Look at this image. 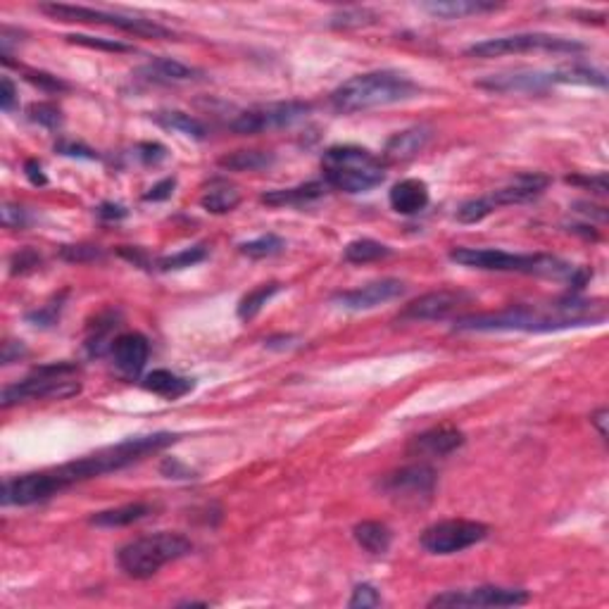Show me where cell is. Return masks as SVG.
Here are the masks:
<instances>
[{
  "label": "cell",
  "instance_id": "obj_1",
  "mask_svg": "<svg viewBox=\"0 0 609 609\" xmlns=\"http://www.w3.org/2000/svg\"><path fill=\"white\" fill-rule=\"evenodd\" d=\"M607 317L604 302L560 300L555 305H519L502 312L467 314L455 321V331H557L569 326L600 324Z\"/></svg>",
  "mask_w": 609,
  "mask_h": 609
},
{
  "label": "cell",
  "instance_id": "obj_2",
  "mask_svg": "<svg viewBox=\"0 0 609 609\" xmlns=\"http://www.w3.org/2000/svg\"><path fill=\"white\" fill-rule=\"evenodd\" d=\"M179 436L174 434H151V436H136V438H127V441L110 446L105 450H98L93 455L69 462V465L55 467V469L41 471L43 486L48 490V498L62 493L69 486H77L81 481H91V478L105 477L112 471H120L124 467L141 462L148 455H155L172 443H176Z\"/></svg>",
  "mask_w": 609,
  "mask_h": 609
},
{
  "label": "cell",
  "instance_id": "obj_3",
  "mask_svg": "<svg viewBox=\"0 0 609 609\" xmlns=\"http://www.w3.org/2000/svg\"><path fill=\"white\" fill-rule=\"evenodd\" d=\"M419 93V86L410 77L391 69L364 72L348 79L331 93V105L336 112L355 115L364 110L386 108V105L404 103Z\"/></svg>",
  "mask_w": 609,
  "mask_h": 609
},
{
  "label": "cell",
  "instance_id": "obj_4",
  "mask_svg": "<svg viewBox=\"0 0 609 609\" xmlns=\"http://www.w3.org/2000/svg\"><path fill=\"white\" fill-rule=\"evenodd\" d=\"M321 174L329 188L367 194L386 179V164L360 145H333L321 157Z\"/></svg>",
  "mask_w": 609,
  "mask_h": 609
},
{
  "label": "cell",
  "instance_id": "obj_5",
  "mask_svg": "<svg viewBox=\"0 0 609 609\" xmlns=\"http://www.w3.org/2000/svg\"><path fill=\"white\" fill-rule=\"evenodd\" d=\"M450 259L471 269H486V272H517L536 274V277H572L576 267L552 255H519L493 247H455L450 250Z\"/></svg>",
  "mask_w": 609,
  "mask_h": 609
},
{
  "label": "cell",
  "instance_id": "obj_6",
  "mask_svg": "<svg viewBox=\"0 0 609 609\" xmlns=\"http://www.w3.org/2000/svg\"><path fill=\"white\" fill-rule=\"evenodd\" d=\"M191 550H194V543L182 533H152V536H141L120 548L117 564L131 579H151L169 562L191 555Z\"/></svg>",
  "mask_w": 609,
  "mask_h": 609
},
{
  "label": "cell",
  "instance_id": "obj_7",
  "mask_svg": "<svg viewBox=\"0 0 609 609\" xmlns=\"http://www.w3.org/2000/svg\"><path fill=\"white\" fill-rule=\"evenodd\" d=\"M79 374V367L72 362H53L37 367L15 386H7L3 391L0 404L3 407H13L17 403L26 400H67L81 391V383L74 381L72 376Z\"/></svg>",
  "mask_w": 609,
  "mask_h": 609
},
{
  "label": "cell",
  "instance_id": "obj_8",
  "mask_svg": "<svg viewBox=\"0 0 609 609\" xmlns=\"http://www.w3.org/2000/svg\"><path fill=\"white\" fill-rule=\"evenodd\" d=\"M550 186V176L545 174H519L512 184L498 188L493 194L481 195V198H471L462 203L457 210V219L462 224H477L486 219L493 210L502 205H519V203H529L538 198L545 188Z\"/></svg>",
  "mask_w": 609,
  "mask_h": 609
},
{
  "label": "cell",
  "instance_id": "obj_9",
  "mask_svg": "<svg viewBox=\"0 0 609 609\" xmlns=\"http://www.w3.org/2000/svg\"><path fill=\"white\" fill-rule=\"evenodd\" d=\"M38 10L50 15L53 19H62V22H89V25L115 26V29L127 31V34H133V37H151V38L172 37V31H169L167 26L157 25L152 19L105 13V10H96V7L65 5V3H41Z\"/></svg>",
  "mask_w": 609,
  "mask_h": 609
},
{
  "label": "cell",
  "instance_id": "obj_10",
  "mask_svg": "<svg viewBox=\"0 0 609 609\" xmlns=\"http://www.w3.org/2000/svg\"><path fill=\"white\" fill-rule=\"evenodd\" d=\"M585 46L579 41L564 37H552V34H514V37H498L486 38L481 43H474L467 48V55L471 58H502V55H519L533 53V50H545V53H579Z\"/></svg>",
  "mask_w": 609,
  "mask_h": 609
},
{
  "label": "cell",
  "instance_id": "obj_11",
  "mask_svg": "<svg viewBox=\"0 0 609 609\" xmlns=\"http://www.w3.org/2000/svg\"><path fill=\"white\" fill-rule=\"evenodd\" d=\"M488 536V526L471 519H446L422 533V548L431 555H455Z\"/></svg>",
  "mask_w": 609,
  "mask_h": 609
},
{
  "label": "cell",
  "instance_id": "obj_12",
  "mask_svg": "<svg viewBox=\"0 0 609 609\" xmlns=\"http://www.w3.org/2000/svg\"><path fill=\"white\" fill-rule=\"evenodd\" d=\"M438 474L428 465H410L395 469L379 481V490L400 505H424L434 498Z\"/></svg>",
  "mask_w": 609,
  "mask_h": 609
},
{
  "label": "cell",
  "instance_id": "obj_13",
  "mask_svg": "<svg viewBox=\"0 0 609 609\" xmlns=\"http://www.w3.org/2000/svg\"><path fill=\"white\" fill-rule=\"evenodd\" d=\"M312 112V105L302 100H284V103H267L250 108L231 121V131L250 136V133L272 131V129L293 127Z\"/></svg>",
  "mask_w": 609,
  "mask_h": 609
},
{
  "label": "cell",
  "instance_id": "obj_14",
  "mask_svg": "<svg viewBox=\"0 0 609 609\" xmlns=\"http://www.w3.org/2000/svg\"><path fill=\"white\" fill-rule=\"evenodd\" d=\"M531 600L521 588H502V585H478L469 591H447L436 595L428 607H519Z\"/></svg>",
  "mask_w": 609,
  "mask_h": 609
},
{
  "label": "cell",
  "instance_id": "obj_15",
  "mask_svg": "<svg viewBox=\"0 0 609 609\" xmlns=\"http://www.w3.org/2000/svg\"><path fill=\"white\" fill-rule=\"evenodd\" d=\"M471 298L462 290H431L426 296L416 298L410 305H404L400 312V321H438L447 320L450 314L457 312L462 305H467Z\"/></svg>",
  "mask_w": 609,
  "mask_h": 609
},
{
  "label": "cell",
  "instance_id": "obj_16",
  "mask_svg": "<svg viewBox=\"0 0 609 609\" xmlns=\"http://www.w3.org/2000/svg\"><path fill=\"white\" fill-rule=\"evenodd\" d=\"M404 290H407V286L398 281V278H381V281L367 284L362 289L343 290V293L333 296V300L345 310H374L383 305V302L400 298Z\"/></svg>",
  "mask_w": 609,
  "mask_h": 609
},
{
  "label": "cell",
  "instance_id": "obj_17",
  "mask_svg": "<svg viewBox=\"0 0 609 609\" xmlns=\"http://www.w3.org/2000/svg\"><path fill=\"white\" fill-rule=\"evenodd\" d=\"M465 434L455 426H436L415 436L407 446L410 457H446L465 446Z\"/></svg>",
  "mask_w": 609,
  "mask_h": 609
},
{
  "label": "cell",
  "instance_id": "obj_18",
  "mask_svg": "<svg viewBox=\"0 0 609 609\" xmlns=\"http://www.w3.org/2000/svg\"><path fill=\"white\" fill-rule=\"evenodd\" d=\"M478 89H488L498 93H538L548 91L550 86H557L555 72H514L493 74L478 81Z\"/></svg>",
  "mask_w": 609,
  "mask_h": 609
},
{
  "label": "cell",
  "instance_id": "obj_19",
  "mask_svg": "<svg viewBox=\"0 0 609 609\" xmlns=\"http://www.w3.org/2000/svg\"><path fill=\"white\" fill-rule=\"evenodd\" d=\"M110 352H112V360H115V364L124 374L139 376L143 372L145 362H148L151 345H148V338L141 336V333H121V336L112 341Z\"/></svg>",
  "mask_w": 609,
  "mask_h": 609
},
{
  "label": "cell",
  "instance_id": "obj_20",
  "mask_svg": "<svg viewBox=\"0 0 609 609\" xmlns=\"http://www.w3.org/2000/svg\"><path fill=\"white\" fill-rule=\"evenodd\" d=\"M428 141H431V129L428 127H410L404 129V131L393 133L386 148H383V163H410L426 148Z\"/></svg>",
  "mask_w": 609,
  "mask_h": 609
},
{
  "label": "cell",
  "instance_id": "obj_21",
  "mask_svg": "<svg viewBox=\"0 0 609 609\" xmlns=\"http://www.w3.org/2000/svg\"><path fill=\"white\" fill-rule=\"evenodd\" d=\"M136 74L145 81H151V84H184V81L198 79L200 72L194 67L184 65V62L172 60V58H155L148 65L139 67Z\"/></svg>",
  "mask_w": 609,
  "mask_h": 609
},
{
  "label": "cell",
  "instance_id": "obj_22",
  "mask_svg": "<svg viewBox=\"0 0 609 609\" xmlns=\"http://www.w3.org/2000/svg\"><path fill=\"white\" fill-rule=\"evenodd\" d=\"M428 186L422 179H403L391 188V207L398 215H419L428 205Z\"/></svg>",
  "mask_w": 609,
  "mask_h": 609
},
{
  "label": "cell",
  "instance_id": "obj_23",
  "mask_svg": "<svg viewBox=\"0 0 609 609\" xmlns=\"http://www.w3.org/2000/svg\"><path fill=\"white\" fill-rule=\"evenodd\" d=\"M424 10L436 17L443 19H462L469 15H483L493 13L500 5L495 3H486V0H434V3H424Z\"/></svg>",
  "mask_w": 609,
  "mask_h": 609
},
{
  "label": "cell",
  "instance_id": "obj_24",
  "mask_svg": "<svg viewBox=\"0 0 609 609\" xmlns=\"http://www.w3.org/2000/svg\"><path fill=\"white\" fill-rule=\"evenodd\" d=\"M143 388L167 400H176L194 391V381L184 379V376L174 374V372H167V369H155V372H151L143 379Z\"/></svg>",
  "mask_w": 609,
  "mask_h": 609
},
{
  "label": "cell",
  "instance_id": "obj_25",
  "mask_svg": "<svg viewBox=\"0 0 609 609\" xmlns=\"http://www.w3.org/2000/svg\"><path fill=\"white\" fill-rule=\"evenodd\" d=\"M155 507L148 505V502H131V505H121L115 509H103L91 517L93 526H100V529H120V526L136 524L141 519L151 517Z\"/></svg>",
  "mask_w": 609,
  "mask_h": 609
},
{
  "label": "cell",
  "instance_id": "obj_26",
  "mask_svg": "<svg viewBox=\"0 0 609 609\" xmlns=\"http://www.w3.org/2000/svg\"><path fill=\"white\" fill-rule=\"evenodd\" d=\"M326 184L324 182H310L302 184L296 188H278V191H269V194L262 195V203L265 205H305V203H312V200L321 198L326 194Z\"/></svg>",
  "mask_w": 609,
  "mask_h": 609
},
{
  "label": "cell",
  "instance_id": "obj_27",
  "mask_svg": "<svg viewBox=\"0 0 609 609\" xmlns=\"http://www.w3.org/2000/svg\"><path fill=\"white\" fill-rule=\"evenodd\" d=\"M352 536H355L357 545L369 552V555H383L391 548L393 533L383 521H360V524L352 529Z\"/></svg>",
  "mask_w": 609,
  "mask_h": 609
},
{
  "label": "cell",
  "instance_id": "obj_28",
  "mask_svg": "<svg viewBox=\"0 0 609 609\" xmlns=\"http://www.w3.org/2000/svg\"><path fill=\"white\" fill-rule=\"evenodd\" d=\"M238 203H241V191L234 184L222 182V179L212 182L210 188L200 198V205L205 207L207 212H212V215H226V212L236 210Z\"/></svg>",
  "mask_w": 609,
  "mask_h": 609
},
{
  "label": "cell",
  "instance_id": "obj_29",
  "mask_svg": "<svg viewBox=\"0 0 609 609\" xmlns=\"http://www.w3.org/2000/svg\"><path fill=\"white\" fill-rule=\"evenodd\" d=\"M217 164L222 169H231V172H257L269 164H274V152L267 151H236L229 155L219 157Z\"/></svg>",
  "mask_w": 609,
  "mask_h": 609
},
{
  "label": "cell",
  "instance_id": "obj_30",
  "mask_svg": "<svg viewBox=\"0 0 609 609\" xmlns=\"http://www.w3.org/2000/svg\"><path fill=\"white\" fill-rule=\"evenodd\" d=\"M278 290H281V284H278V281H269V284H262L257 286V289H253L241 302H238V317H241L243 321H250L253 317H257L259 310L265 308L267 302L272 300Z\"/></svg>",
  "mask_w": 609,
  "mask_h": 609
},
{
  "label": "cell",
  "instance_id": "obj_31",
  "mask_svg": "<svg viewBox=\"0 0 609 609\" xmlns=\"http://www.w3.org/2000/svg\"><path fill=\"white\" fill-rule=\"evenodd\" d=\"M343 255L348 262H352V265H367V262H374V259L388 257V255H391V247L383 246V243L379 241H372V238H360V241L348 243Z\"/></svg>",
  "mask_w": 609,
  "mask_h": 609
},
{
  "label": "cell",
  "instance_id": "obj_32",
  "mask_svg": "<svg viewBox=\"0 0 609 609\" xmlns=\"http://www.w3.org/2000/svg\"><path fill=\"white\" fill-rule=\"evenodd\" d=\"M157 121H160L164 129L179 131L184 133V136H191V139H205V127H203V121L186 115V112H179V110L157 115Z\"/></svg>",
  "mask_w": 609,
  "mask_h": 609
},
{
  "label": "cell",
  "instance_id": "obj_33",
  "mask_svg": "<svg viewBox=\"0 0 609 609\" xmlns=\"http://www.w3.org/2000/svg\"><path fill=\"white\" fill-rule=\"evenodd\" d=\"M286 247L284 238H278L277 234H267L259 236L255 241H246L241 243V253L247 255V257L253 259H262V257H272V255H278Z\"/></svg>",
  "mask_w": 609,
  "mask_h": 609
},
{
  "label": "cell",
  "instance_id": "obj_34",
  "mask_svg": "<svg viewBox=\"0 0 609 609\" xmlns=\"http://www.w3.org/2000/svg\"><path fill=\"white\" fill-rule=\"evenodd\" d=\"M207 257V247L205 246H194V247H184L182 253L169 255V257H163L157 262V267L163 269V272H174V269H186V267H194L198 262Z\"/></svg>",
  "mask_w": 609,
  "mask_h": 609
},
{
  "label": "cell",
  "instance_id": "obj_35",
  "mask_svg": "<svg viewBox=\"0 0 609 609\" xmlns=\"http://www.w3.org/2000/svg\"><path fill=\"white\" fill-rule=\"evenodd\" d=\"M69 43H77V46H86V48L93 50H110V53H131L133 46L124 41H117V38H103V37H86V34H69L67 37Z\"/></svg>",
  "mask_w": 609,
  "mask_h": 609
},
{
  "label": "cell",
  "instance_id": "obj_36",
  "mask_svg": "<svg viewBox=\"0 0 609 609\" xmlns=\"http://www.w3.org/2000/svg\"><path fill=\"white\" fill-rule=\"evenodd\" d=\"M67 293H60V296H55L53 300L46 302L43 308L34 310V312L26 314V321L34 326H43V329H48V326L58 324V317L62 312V302H65Z\"/></svg>",
  "mask_w": 609,
  "mask_h": 609
},
{
  "label": "cell",
  "instance_id": "obj_37",
  "mask_svg": "<svg viewBox=\"0 0 609 609\" xmlns=\"http://www.w3.org/2000/svg\"><path fill=\"white\" fill-rule=\"evenodd\" d=\"M29 120L46 129H58L62 124V112L55 103H34L29 108Z\"/></svg>",
  "mask_w": 609,
  "mask_h": 609
},
{
  "label": "cell",
  "instance_id": "obj_38",
  "mask_svg": "<svg viewBox=\"0 0 609 609\" xmlns=\"http://www.w3.org/2000/svg\"><path fill=\"white\" fill-rule=\"evenodd\" d=\"M376 15L369 13V10H343V13H338L331 17V25L338 26V29H351V26H364V25H374Z\"/></svg>",
  "mask_w": 609,
  "mask_h": 609
},
{
  "label": "cell",
  "instance_id": "obj_39",
  "mask_svg": "<svg viewBox=\"0 0 609 609\" xmlns=\"http://www.w3.org/2000/svg\"><path fill=\"white\" fill-rule=\"evenodd\" d=\"M383 603L372 583H360L355 585V591H352L351 600H348V607L351 609H369V607H379Z\"/></svg>",
  "mask_w": 609,
  "mask_h": 609
},
{
  "label": "cell",
  "instance_id": "obj_40",
  "mask_svg": "<svg viewBox=\"0 0 609 609\" xmlns=\"http://www.w3.org/2000/svg\"><path fill=\"white\" fill-rule=\"evenodd\" d=\"M60 257L67 262H91L103 257V250L98 246H65L60 250Z\"/></svg>",
  "mask_w": 609,
  "mask_h": 609
},
{
  "label": "cell",
  "instance_id": "obj_41",
  "mask_svg": "<svg viewBox=\"0 0 609 609\" xmlns=\"http://www.w3.org/2000/svg\"><path fill=\"white\" fill-rule=\"evenodd\" d=\"M38 265H41V255H38L37 250H31V247H25V250H19L13 257V262H10V267H13L10 272L26 274L31 272V269H37Z\"/></svg>",
  "mask_w": 609,
  "mask_h": 609
},
{
  "label": "cell",
  "instance_id": "obj_42",
  "mask_svg": "<svg viewBox=\"0 0 609 609\" xmlns=\"http://www.w3.org/2000/svg\"><path fill=\"white\" fill-rule=\"evenodd\" d=\"M26 224H29V215L25 207L10 205V203L3 205V226L5 229H25Z\"/></svg>",
  "mask_w": 609,
  "mask_h": 609
},
{
  "label": "cell",
  "instance_id": "obj_43",
  "mask_svg": "<svg viewBox=\"0 0 609 609\" xmlns=\"http://www.w3.org/2000/svg\"><path fill=\"white\" fill-rule=\"evenodd\" d=\"M136 155L141 157V163L143 164H160L167 157V148L160 143H141L139 148H136Z\"/></svg>",
  "mask_w": 609,
  "mask_h": 609
},
{
  "label": "cell",
  "instance_id": "obj_44",
  "mask_svg": "<svg viewBox=\"0 0 609 609\" xmlns=\"http://www.w3.org/2000/svg\"><path fill=\"white\" fill-rule=\"evenodd\" d=\"M26 79H29L31 84L46 89V91H67V89H69L62 79L53 77V74H46V72H26Z\"/></svg>",
  "mask_w": 609,
  "mask_h": 609
},
{
  "label": "cell",
  "instance_id": "obj_45",
  "mask_svg": "<svg viewBox=\"0 0 609 609\" xmlns=\"http://www.w3.org/2000/svg\"><path fill=\"white\" fill-rule=\"evenodd\" d=\"M15 103H17V86L13 84L10 77H3L0 79V108L5 112H13Z\"/></svg>",
  "mask_w": 609,
  "mask_h": 609
},
{
  "label": "cell",
  "instance_id": "obj_46",
  "mask_svg": "<svg viewBox=\"0 0 609 609\" xmlns=\"http://www.w3.org/2000/svg\"><path fill=\"white\" fill-rule=\"evenodd\" d=\"M174 188H176V179H163V182L155 184V186L143 195V200L145 203H160V200H167L172 198Z\"/></svg>",
  "mask_w": 609,
  "mask_h": 609
},
{
  "label": "cell",
  "instance_id": "obj_47",
  "mask_svg": "<svg viewBox=\"0 0 609 609\" xmlns=\"http://www.w3.org/2000/svg\"><path fill=\"white\" fill-rule=\"evenodd\" d=\"M55 151L69 157H86V160H96L98 157L91 148H86V145L81 143H74V141H60V143L55 145Z\"/></svg>",
  "mask_w": 609,
  "mask_h": 609
},
{
  "label": "cell",
  "instance_id": "obj_48",
  "mask_svg": "<svg viewBox=\"0 0 609 609\" xmlns=\"http://www.w3.org/2000/svg\"><path fill=\"white\" fill-rule=\"evenodd\" d=\"M160 469H163V474L167 478H194L195 477V471H191L188 469V467H184L182 462H179V459L176 457H167L163 462V467H160Z\"/></svg>",
  "mask_w": 609,
  "mask_h": 609
},
{
  "label": "cell",
  "instance_id": "obj_49",
  "mask_svg": "<svg viewBox=\"0 0 609 609\" xmlns=\"http://www.w3.org/2000/svg\"><path fill=\"white\" fill-rule=\"evenodd\" d=\"M567 182L569 184H581V186L593 188V191H595V194H600V195L607 194V176H604V174H597V176H569Z\"/></svg>",
  "mask_w": 609,
  "mask_h": 609
},
{
  "label": "cell",
  "instance_id": "obj_50",
  "mask_svg": "<svg viewBox=\"0 0 609 609\" xmlns=\"http://www.w3.org/2000/svg\"><path fill=\"white\" fill-rule=\"evenodd\" d=\"M25 174L34 186H46L48 184V176L43 174V167L38 160H26L25 163Z\"/></svg>",
  "mask_w": 609,
  "mask_h": 609
},
{
  "label": "cell",
  "instance_id": "obj_51",
  "mask_svg": "<svg viewBox=\"0 0 609 609\" xmlns=\"http://www.w3.org/2000/svg\"><path fill=\"white\" fill-rule=\"evenodd\" d=\"M22 355H26V348L22 343H17V341H7V343L3 345V364H13L15 360H19Z\"/></svg>",
  "mask_w": 609,
  "mask_h": 609
},
{
  "label": "cell",
  "instance_id": "obj_52",
  "mask_svg": "<svg viewBox=\"0 0 609 609\" xmlns=\"http://www.w3.org/2000/svg\"><path fill=\"white\" fill-rule=\"evenodd\" d=\"M98 217H103V219L127 217V207L117 205V203H103V205L98 207Z\"/></svg>",
  "mask_w": 609,
  "mask_h": 609
},
{
  "label": "cell",
  "instance_id": "obj_53",
  "mask_svg": "<svg viewBox=\"0 0 609 609\" xmlns=\"http://www.w3.org/2000/svg\"><path fill=\"white\" fill-rule=\"evenodd\" d=\"M591 424H595L597 431H600V436L607 438V410H604V407H600V410L591 416Z\"/></svg>",
  "mask_w": 609,
  "mask_h": 609
}]
</instances>
